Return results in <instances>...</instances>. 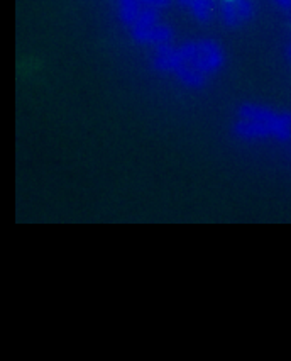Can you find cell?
<instances>
[{"mask_svg": "<svg viewBox=\"0 0 291 361\" xmlns=\"http://www.w3.org/2000/svg\"><path fill=\"white\" fill-rule=\"evenodd\" d=\"M120 20L139 43L161 48L173 41V29L159 23L158 11L139 2H120Z\"/></svg>", "mask_w": 291, "mask_h": 361, "instance_id": "6da1fadb", "label": "cell"}, {"mask_svg": "<svg viewBox=\"0 0 291 361\" xmlns=\"http://www.w3.org/2000/svg\"><path fill=\"white\" fill-rule=\"evenodd\" d=\"M235 129L247 137L288 140L291 136V116L278 114L259 107H246L239 112Z\"/></svg>", "mask_w": 291, "mask_h": 361, "instance_id": "7a4b0ae2", "label": "cell"}, {"mask_svg": "<svg viewBox=\"0 0 291 361\" xmlns=\"http://www.w3.org/2000/svg\"><path fill=\"white\" fill-rule=\"evenodd\" d=\"M180 53L190 68L198 71L204 77L217 73L223 65L221 48L212 41H190V43L180 46Z\"/></svg>", "mask_w": 291, "mask_h": 361, "instance_id": "3957f363", "label": "cell"}, {"mask_svg": "<svg viewBox=\"0 0 291 361\" xmlns=\"http://www.w3.org/2000/svg\"><path fill=\"white\" fill-rule=\"evenodd\" d=\"M153 61L159 70L175 75L181 83H187V85L192 87H200L204 83V75L190 68L187 61L181 56L180 48H175V46L170 44L161 46V48H158L153 53Z\"/></svg>", "mask_w": 291, "mask_h": 361, "instance_id": "277c9868", "label": "cell"}, {"mask_svg": "<svg viewBox=\"0 0 291 361\" xmlns=\"http://www.w3.org/2000/svg\"><path fill=\"white\" fill-rule=\"evenodd\" d=\"M222 19L229 24H242L252 16L251 0H222Z\"/></svg>", "mask_w": 291, "mask_h": 361, "instance_id": "5b68a950", "label": "cell"}, {"mask_svg": "<svg viewBox=\"0 0 291 361\" xmlns=\"http://www.w3.org/2000/svg\"><path fill=\"white\" fill-rule=\"evenodd\" d=\"M193 18L198 20H206L213 14V0H178Z\"/></svg>", "mask_w": 291, "mask_h": 361, "instance_id": "8992f818", "label": "cell"}, {"mask_svg": "<svg viewBox=\"0 0 291 361\" xmlns=\"http://www.w3.org/2000/svg\"><path fill=\"white\" fill-rule=\"evenodd\" d=\"M120 2H139V4H144V6L151 7V9H163V7L168 6V0H119Z\"/></svg>", "mask_w": 291, "mask_h": 361, "instance_id": "52a82bcc", "label": "cell"}, {"mask_svg": "<svg viewBox=\"0 0 291 361\" xmlns=\"http://www.w3.org/2000/svg\"><path fill=\"white\" fill-rule=\"evenodd\" d=\"M283 9H291V0H274Z\"/></svg>", "mask_w": 291, "mask_h": 361, "instance_id": "ba28073f", "label": "cell"}]
</instances>
